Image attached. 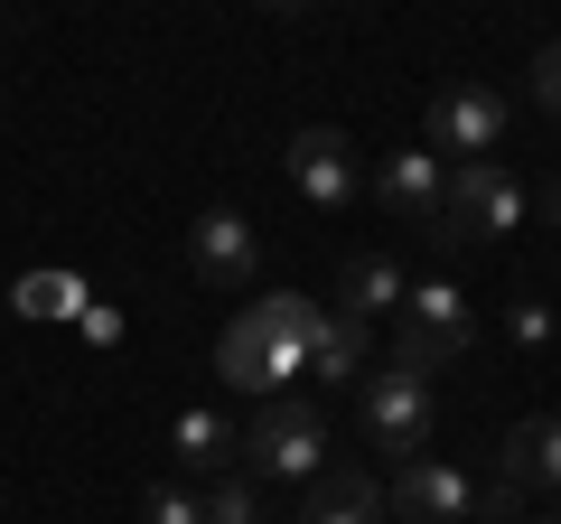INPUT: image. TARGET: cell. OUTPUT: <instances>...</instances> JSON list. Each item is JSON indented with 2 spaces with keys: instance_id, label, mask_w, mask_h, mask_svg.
<instances>
[{
  "instance_id": "cell-1",
  "label": "cell",
  "mask_w": 561,
  "mask_h": 524,
  "mask_svg": "<svg viewBox=\"0 0 561 524\" xmlns=\"http://www.w3.org/2000/svg\"><path fill=\"white\" fill-rule=\"evenodd\" d=\"M534 216V187H524V169L505 160H449V187H440V225H431V253H459V243H505L515 225Z\"/></svg>"
},
{
  "instance_id": "cell-2",
  "label": "cell",
  "mask_w": 561,
  "mask_h": 524,
  "mask_svg": "<svg viewBox=\"0 0 561 524\" xmlns=\"http://www.w3.org/2000/svg\"><path fill=\"white\" fill-rule=\"evenodd\" d=\"M383 505H393V524H515L524 515V497L505 478H468V468H449V459H402L393 468V487H383Z\"/></svg>"
},
{
  "instance_id": "cell-3",
  "label": "cell",
  "mask_w": 561,
  "mask_h": 524,
  "mask_svg": "<svg viewBox=\"0 0 561 524\" xmlns=\"http://www.w3.org/2000/svg\"><path fill=\"white\" fill-rule=\"evenodd\" d=\"M328 412L319 403H300V394H280V403H262L253 422H243V478H262V487H309L328 468Z\"/></svg>"
},
{
  "instance_id": "cell-4",
  "label": "cell",
  "mask_w": 561,
  "mask_h": 524,
  "mask_svg": "<svg viewBox=\"0 0 561 524\" xmlns=\"http://www.w3.org/2000/svg\"><path fill=\"white\" fill-rule=\"evenodd\" d=\"M356 431H365L375 449L421 459L431 431H440V384L412 375V365H365V384H356Z\"/></svg>"
},
{
  "instance_id": "cell-5",
  "label": "cell",
  "mask_w": 561,
  "mask_h": 524,
  "mask_svg": "<svg viewBox=\"0 0 561 524\" xmlns=\"http://www.w3.org/2000/svg\"><path fill=\"white\" fill-rule=\"evenodd\" d=\"M468 346H478L468 291L459 282H412V300H402V319H393V365H412V375L440 384V365H459Z\"/></svg>"
},
{
  "instance_id": "cell-6",
  "label": "cell",
  "mask_w": 561,
  "mask_h": 524,
  "mask_svg": "<svg viewBox=\"0 0 561 524\" xmlns=\"http://www.w3.org/2000/svg\"><path fill=\"white\" fill-rule=\"evenodd\" d=\"M505 132H515V113L486 84H440L431 113H421V150H440V160H496Z\"/></svg>"
},
{
  "instance_id": "cell-7",
  "label": "cell",
  "mask_w": 561,
  "mask_h": 524,
  "mask_svg": "<svg viewBox=\"0 0 561 524\" xmlns=\"http://www.w3.org/2000/svg\"><path fill=\"white\" fill-rule=\"evenodd\" d=\"M300 375H309V356H300V346H280L272 328L253 319V309H243V319H225V338H216V384H225V394L280 403V394H290Z\"/></svg>"
},
{
  "instance_id": "cell-8",
  "label": "cell",
  "mask_w": 561,
  "mask_h": 524,
  "mask_svg": "<svg viewBox=\"0 0 561 524\" xmlns=\"http://www.w3.org/2000/svg\"><path fill=\"white\" fill-rule=\"evenodd\" d=\"M280 179H290V197H309V206H319V216H346V206L365 197L356 141H346V132H328V122L290 132V150H280Z\"/></svg>"
},
{
  "instance_id": "cell-9",
  "label": "cell",
  "mask_w": 561,
  "mask_h": 524,
  "mask_svg": "<svg viewBox=\"0 0 561 524\" xmlns=\"http://www.w3.org/2000/svg\"><path fill=\"white\" fill-rule=\"evenodd\" d=\"M187 272H197L206 291H243L262 272V235L234 216V206H206V216L187 225Z\"/></svg>"
},
{
  "instance_id": "cell-10",
  "label": "cell",
  "mask_w": 561,
  "mask_h": 524,
  "mask_svg": "<svg viewBox=\"0 0 561 524\" xmlns=\"http://www.w3.org/2000/svg\"><path fill=\"white\" fill-rule=\"evenodd\" d=\"M440 187H449V160L440 150H393V160L375 169V197H383V216L393 225H440Z\"/></svg>"
},
{
  "instance_id": "cell-11",
  "label": "cell",
  "mask_w": 561,
  "mask_h": 524,
  "mask_svg": "<svg viewBox=\"0 0 561 524\" xmlns=\"http://www.w3.org/2000/svg\"><path fill=\"white\" fill-rule=\"evenodd\" d=\"M290 524H393V505H383V478H375V468L328 459L319 478H309V505H300Z\"/></svg>"
},
{
  "instance_id": "cell-12",
  "label": "cell",
  "mask_w": 561,
  "mask_h": 524,
  "mask_svg": "<svg viewBox=\"0 0 561 524\" xmlns=\"http://www.w3.org/2000/svg\"><path fill=\"white\" fill-rule=\"evenodd\" d=\"M243 468V422L234 412H179L169 422V478H225Z\"/></svg>"
},
{
  "instance_id": "cell-13",
  "label": "cell",
  "mask_w": 561,
  "mask_h": 524,
  "mask_svg": "<svg viewBox=\"0 0 561 524\" xmlns=\"http://www.w3.org/2000/svg\"><path fill=\"white\" fill-rule=\"evenodd\" d=\"M496 478L515 487V497H561V412H534V422L505 431Z\"/></svg>"
},
{
  "instance_id": "cell-14",
  "label": "cell",
  "mask_w": 561,
  "mask_h": 524,
  "mask_svg": "<svg viewBox=\"0 0 561 524\" xmlns=\"http://www.w3.org/2000/svg\"><path fill=\"white\" fill-rule=\"evenodd\" d=\"M402 300H412V272H402L393 253H346V272H337V309L346 319L383 328V319H402Z\"/></svg>"
},
{
  "instance_id": "cell-15",
  "label": "cell",
  "mask_w": 561,
  "mask_h": 524,
  "mask_svg": "<svg viewBox=\"0 0 561 524\" xmlns=\"http://www.w3.org/2000/svg\"><path fill=\"white\" fill-rule=\"evenodd\" d=\"M365 356H375V328L346 319V309H328L319 338H309V375L319 384H365Z\"/></svg>"
},
{
  "instance_id": "cell-16",
  "label": "cell",
  "mask_w": 561,
  "mask_h": 524,
  "mask_svg": "<svg viewBox=\"0 0 561 524\" xmlns=\"http://www.w3.org/2000/svg\"><path fill=\"white\" fill-rule=\"evenodd\" d=\"M253 319L272 328L280 346H300V356H309V338H319V319H328V309L309 300V291H262V300H253Z\"/></svg>"
},
{
  "instance_id": "cell-17",
  "label": "cell",
  "mask_w": 561,
  "mask_h": 524,
  "mask_svg": "<svg viewBox=\"0 0 561 524\" xmlns=\"http://www.w3.org/2000/svg\"><path fill=\"white\" fill-rule=\"evenodd\" d=\"M206 524H272V505H262V478H243V468L206 478Z\"/></svg>"
},
{
  "instance_id": "cell-18",
  "label": "cell",
  "mask_w": 561,
  "mask_h": 524,
  "mask_svg": "<svg viewBox=\"0 0 561 524\" xmlns=\"http://www.w3.org/2000/svg\"><path fill=\"white\" fill-rule=\"evenodd\" d=\"M552 338H561V309L552 300H505V346L534 356V346H552Z\"/></svg>"
},
{
  "instance_id": "cell-19",
  "label": "cell",
  "mask_w": 561,
  "mask_h": 524,
  "mask_svg": "<svg viewBox=\"0 0 561 524\" xmlns=\"http://www.w3.org/2000/svg\"><path fill=\"white\" fill-rule=\"evenodd\" d=\"M140 515H150V524H206V497L187 478H160L150 497H140Z\"/></svg>"
},
{
  "instance_id": "cell-20",
  "label": "cell",
  "mask_w": 561,
  "mask_h": 524,
  "mask_svg": "<svg viewBox=\"0 0 561 524\" xmlns=\"http://www.w3.org/2000/svg\"><path fill=\"white\" fill-rule=\"evenodd\" d=\"M76 300H84V291L66 282V272H38V282H20V309H28V319H66Z\"/></svg>"
},
{
  "instance_id": "cell-21",
  "label": "cell",
  "mask_w": 561,
  "mask_h": 524,
  "mask_svg": "<svg viewBox=\"0 0 561 524\" xmlns=\"http://www.w3.org/2000/svg\"><path fill=\"white\" fill-rule=\"evenodd\" d=\"M534 113L561 122V38H542V57H534Z\"/></svg>"
},
{
  "instance_id": "cell-22",
  "label": "cell",
  "mask_w": 561,
  "mask_h": 524,
  "mask_svg": "<svg viewBox=\"0 0 561 524\" xmlns=\"http://www.w3.org/2000/svg\"><path fill=\"white\" fill-rule=\"evenodd\" d=\"M534 206H542V225H561V179H542V187H534Z\"/></svg>"
},
{
  "instance_id": "cell-23",
  "label": "cell",
  "mask_w": 561,
  "mask_h": 524,
  "mask_svg": "<svg viewBox=\"0 0 561 524\" xmlns=\"http://www.w3.org/2000/svg\"><path fill=\"white\" fill-rule=\"evenodd\" d=\"M262 10H280V20H300V10H319V0H262Z\"/></svg>"
},
{
  "instance_id": "cell-24",
  "label": "cell",
  "mask_w": 561,
  "mask_h": 524,
  "mask_svg": "<svg viewBox=\"0 0 561 524\" xmlns=\"http://www.w3.org/2000/svg\"><path fill=\"white\" fill-rule=\"evenodd\" d=\"M515 524H561V515H534V505H524V515H515Z\"/></svg>"
}]
</instances>
